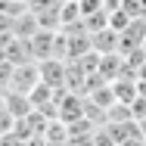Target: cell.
<instances>
[{"mask_svg":"<svg viewBox=\"0 0 146 146\" xmlns=\"http://www.w3.org/2000/svg\"><path fill=\"white\" fill-rule=\"evenodd\" d=\"M3 103H6V109L13 112V118H16V121H19V118H28L31 112H34V106H31V96H28V93H16V90H6Z\"/></svg>","mask_w":146,"mask_h":146,"instance_id":"obj_4","label":"cell"},{"mask_svg":"<svg viewBox=\"0 0 146 146\" xmlns=\"http://www.w3.org/2000/svg\"><path fill=\"white\" fill-rule=\"evenodd\" d=\"M6 90H9V87H6V84H3V81H0V100H3V96H6Z\"/></svg>","mask_w":146,"mask_h":146,"instance_id":"obj_10","label":"cell"},{"mask_svg":"<svg viewBox=\"0 0 146 146\" xmlns=\"http://www.w3.org/2000/svg\"><path fill=\"white\" fill-rule=\"evenodd\" d=\"M37 84H40V65H37V62H22V65H16L13 81H9V90H16V93H31Z\"/></svg>","mask_w":146,"mask_h":146,"instance_id":"obj_2","label":"cell"},{"mask_svg":"<svg viewBox=\"0 0 146 146\" xmlns=\"http://www.w3.org/2000/svg\"><path fill=\"white\" fill-rule=\"evenodd\" d=\"M93 146H118V143H115V137L109 134V127H106V124L93 131Z\"/></svg>","mask_w":146,"mask_h":146,"instance_id":"obj_9","label":"cell"},{"mask_svg":"<svg viewBox=\"0 0 146 146\" xmlns=\"http://www.w3.org/2000/svg\"><path fill=\"white\" fill-rule=\"evenodd\" d=\"M37 31H40V22H37V16H34L31 9H28V13H22V16L16 19V25H13V34L22 37V40H31Z\"/></svg>","mask_w":146,"mask_h":146,"instance_id":"obj_5","label":"cell"},{"mask_svg":"<svg viewBox=\"0 0 146 146\" xmlns=\"http://www.w3.org/2000/svg\"><path fill=\"white\" fill-rule=\"evenodd\" d=\"M90 44H93L96 53H118V31L103 28L96 34H90Z\"/></svg>","mask_w":146,"mask_h":146,"instance_id":"obj_6","label":"cell"},{"mask_svg":"<svg viewBox=\"0 0 146 146\" xmlns=\"http://www.w3.org/2000/svg\"><path fill=\"white\" fill-rule=\"evenodd\" d=\"M13 127H16V118H13V112L6 109V103L0 100V137L13 134Z\"/></svg>","mask_w":146,"mask_h":146,"instance_id":"obj_8","label":"cell"},{"mask_svg":"<svg viewBox=\"0 0 146 146\" xmlns=\"http://www.w3.org/2000/svg\"><path fill=\"white\" fill-rule=\"evenodd\" d=\"M143 50H146V44H143Z\"/></svg>","mask_w":146,"mask_h":146,"instance_id":"obj_11","label":"cell"},{"mask_svg":"<svg viewBox=\"0 0 146 146\" xmlns=\"http://www.w3.org/2000/svg\"><path fill=\"white\" fill-rule=\"evenodd\" d=\"M37 65H40V81L47 87L65 90V84H68V62L65 59H44Z\"/></svg>","mask_w":146,"mask_h":146,"instance_id":"obj_1","label":"cell"},{"mask_svg":"<svg viewBox=\"0 0 146 146\" xmlns=\"http://www.w3.org/2000/svg\"><path fill=\"white\" fill-rule=\"evenodd\" d=\"M56 103H59V121L72 124V121L84 118V100H81L75 90H59Z\"/></svg>","mask_w":146,"mask_h":146,"instance_id":"obj_3","label":"cell"},{"mask_svg":"<svg viewBox=\"0 0 146 146\" xmlns=\"http://www.w3.org/2000/svg\"><path fill=\"white\" fill-rule=\"evenodd\" d=\"M131 22H134V19H131V16H127V13H124L121 6H118V9H112V13H109V28H112V31H118V34H121V31L127 28Z\"/></svg>","mask_w":146,"mask_h":146,"instance_id":"obj_7","label":"cell"}]
</instances>
